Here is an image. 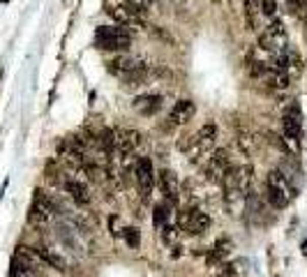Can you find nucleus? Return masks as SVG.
I'll return each instance as SVG.
<instances>
[{
    "label": "nucleus",
    "instance_id": "obj_1",
    "mask_svg": "<svg viewBox=\"0 0 307 277\" xmlns=\"http://www.w3.org/2000/svg\"><path fill=\"white\" fill-rule=\"evenodd\" d=\"M132 44V33L125 25H100L95 30V46L100 51H127Z\"/></svg>",
    "mask_w": 307,
    "mask_h": 277
},
{
    "label": "nucleus",
    "instance_id": "obj_2",
    "mask_svg": "<svg viewBox=\"0 0 307 277\" xmlns=\"http://www.w3.org/2000/svg\"><path fill=\"white\" fill-rule=\"evenodd\" d=\"M109 72L122 81H130V83L146 81L148 76V67L143 65L141 58H134V55H118V58H113L109 63Z\"/></svg>",
    "mask_w": 307,
    "mask_h": 277
},
{
    "label": "nucleus",
    "instance_id": "obj_3",
    "mask_svg": "<svg viewBox=\"0 0 307 277\" xmlns=\"http://www.w3.org/2000/svg\"><path fill=\"white\" fill-rule=\"evenodd\" d=\"M37 261H40V257L30 252L28 247H16L10 277H37Z\"/></svg>",
    "mask_w": 307,
    "mask_h": 277
},
{
    "label": "nucleus",
    "instance_id": "obj_4",
    "mask_svg": "<svg viewBox=\"0 0 307 277\" xmlns=\"http://www.w3.org/2000/svg\"><path fill=\"white\" fill-rule=\"evenodd\" d=\"M134 178H136V190L143 199H148L152 194V187L157 182V173L152 169V162L148 157H139L134 162Z\"/></svg>",
    "mask_w": 307,
    "mask_h": 277
},
{
    "label": "nucleus",
    "instance_id": "obj_5",
    "mask_svg": "<svg viewBox=\"0 0 307 277\" xmlns=\"http://www.w3.org/2000/svg\"><path fill=\"white\" fill-rule=\"evenodd\" d=\"M178 227L182 231L192 233V236H201V233L208 231L210 227V217L201 210H185L180 217H178Z\"/></svg>",
    "mask_w": 307,
    "mask_h": 277
},
{
    "label": "nucleus",
    "instance_id": "obj_6",
    "mask_svg": "<svg viewBox=\"0 0 307 277\" xmlns=\"http://www.w3.org/2000/svg\"><path fill=\"white\" fill-rule=\"evenodd\" d=\"M53 215H55V203L51 201L42 190H37L35 199H33V206H30V215H28L30 222H35V224H44V222H49Z\"/></svg>",
    "mask_w": 307,
    "mask_h": 277
},
{
    "label": "nucleus",
    "instance_id": "obj_7",
    "mask_svg": "<svg viewBox=\"0 0 307 277\" xmlns=\"http://www.w3.org/2000/svg\"><path fill=\"white\" fill-rule=\"evenodd\" d=\"M231 169V160H229V152L224 150V148H220V150H215L210 155V160H208L206 164V176L210 178V180H217L222 182V178H224V173Z\"/></svg>",
    "mask_w": 307,
    "mask_h": 277
},
{
    "label": "nucleus",
    "instance_id": "obj_8",
    "mask_svg": "<svg viewBox=\"0 0 307 277\" xmlns=\"http://www.w3.org/2000/svg\"><path fill=\"white\" fill-rule=\"evenodd\" d=\"M109 16L113 21H118L120 25H143V19H146V14L139 10H134V7L130 5H116V7H109Z\"/></svg>",
    "mask_w": 307,
    "mask_h": 277
},
{
    "label": "nucleus",
    "instance_id": "obj_9",
    "mask_svg": "<svg viewBox=\"0 0 307 277\" xmlns=\"http://www.w3.org/2000/svg\"><path fill=\"white\" fill-rule=\"evenodd\" d=\"M282 132H284L287 143L293 141L296 146L300 143V139H302V118H300V111H298L296 106L282 118Z\"/></svg>",
    "mask_w": 307,
    "mask_h": 277
},
{
    "label": "nucleus",
    "instance_id": "obj_10",
    "mask_svg": "<svg viewBox=\"0 0 307 277\" xmlns=\"http://www.w3.org/2000/svg\"><path fill=\"white\" fill-rule=\"evenodd\" d=\"M132 106H134V111L136 113H141V116H155L157 111H160V106H162V95H157V93L139 95V97H134Z\"/></svg>",
    "mask_w": 307,
    "mask_h": 277
},
{
    "label": "nucleus",
    "instance_id": "obj_11",
    "mask_svg": "<svg viewBox=\"0 0 307 277\" xmlns=\"http://www.w3.org/2000/svg\"><path fill=\"white\" fill-rule=\"evenodd\" d=\"M197 111V104L192 100H180L173 104V109L169 111V125H185L187 120H192Z\"/></svg>",
    "mask_w": 307,
    "mask_h": 277
},
{
    "label": "nucleus",
    "instance_id": "obj_12",
    "mask_svg": "<svg viewBox=\"0 0 307 277\" xmlns=\"http://www.w3.org/2000/svg\"><path fill=\"white\" fill-rule=\"evenodd\" d=\"M157 182H160V190H162V194H164L166 201L178 203V199H180V185H178V178L173 176L171 171H160Z\"/></svg>",
    "mask_w": 307,
    "mask_h": 277
},
{
    "label": "nucleus",
    "instance_id": "obj_13",
    "mask_svg": "<svg viewBox=\"0 0 307 277\" xmlns=\"http://www.w3.org/2000/svg\"><path fill=\"white\" fill-rule=\"evenodd\" d=\"M233 250V242L229 240V238H220V240L215 242V245L210 247V252H208V266H220L222 261H224V259L229 257V252H231Z\"/></svg>",
    "mask_w": 307,
    "mask_h": 277
},
{
    "label": "nucleus",
    "instance_id": "obj_14",
    "mask_svg": "<svg viewBox=\"0 0 307 277\" xmlns=\"http://www.w3.org/2000/svg\"><path fill=\"white\" fill-rule=\"evenodd\" d=\"M63 187H65V192L70 194L72 199H74L76 203H90V192H88L86 182H79V180H65L63 182Z\"/></svg>",
    "mask_w": 307,
    "mask_h": 277
},
{
    "label": "nucleus",
    "instance_id": "obj_15",
    "mask_svg": "<svg viewBox=\"0 0 307 277\" xmlns=\"http://www.w3.org/2000/svg\"><path fill=\"white\" fill-rule=\"evenodd\" d=\"M35 254L40 257V261L42 263H46V266H51V268H55V270H67V261L60 257V254H55V252H51V250H46V247H35Z\"/></svg>",
    "mask_w": 307,
    "mask_h": 277
},
{
    "label": "nucleus",
    "instance_id": "obj_16",
    "mask_svg": "<svg viewBox=\"0 0 307 277\" xmlns=\"http://www.w3.org/2000/svg\"><path fill=\"white\" fill-rule=\"evenodd\" d=\"M280 171H282V176L293 185V190H298V187H300V176H302L300 166H298L291 157H289V160H284L282 164H280Z\"/></svg>",
    "mask_w": 307,
    "mask_h": 277
},
{
    "label": "nucleus",
    "instance_id": "obj_17",
    "mask_svg": "<svg viewBox=\"0 0 307 277\" xmlns=\"http://www.w3.org/2000/svg\"><path fill=\"white\" fill-rule=\"evenodd\" d=\"M245 275H247L245 259H236V261H229L220 266V277H245Z\"/></svg>",
    "mask_w": 307,
    "mask_h": 277
},
{
    "label": "nucleus",
    "instance_id": "obj_18",
    "mask_svg": "<svg viewBox=\"0 0 307 277\" xmlns=\"http://www.w3.org/2000/svg\"><path fill=\"white\" fill-rule=\"evenodd\" d=\"M289 194L280 187H272V185H266V201L270 203L272 208H287L289 206Z\"/></svg>",
    "mask_w": 307,
    "mask_h": 277
},
{
    "label": "nucleus",
    "instance_id": "obj_19",
    "mask_svg": "<svg viewBox=\"0 0 307 277\" xmlns=\"http://www.w3.org/2000/svg\"><path fill=\"white\" fill-rule=\"evenodd\" d=\"M291 76L284 74V72H270V74L266 76V86L270 88V90H287L289 86H291Z\"/></svg>",
    "mask_w": 307,
    "mask_h": 277
},
{
    "label": "nucleus",
    "instance_id": "obj_20",
    "mask_svg": "<svg viewBox=\"0 0 307 277\" xmlns=\"http://www.w3.org/2000/svg\"><path fill=\"white\" fill-rule=\"evenodd\" d=\"M97 146H100L106 155H111V152H113V148H116V134L104 127V130L97 134Z\"/></svg>",
    "mask_w": 307,
    "mask_h": 277
},
{
    "label": "nucleus",
    "instance_id": "obj_21",
    "mask_svg": "<svg viewBox=\"0 0 307 277\" xmlns=\"http://www.w3.org/2000/svg\"><path fill=\"white\" fill-rule=\"evenodd\" d=\"M257 12H261V3L259 0H245V14H247V23L250 25H254Z\"/></svg>",
    "mask_w": 307,
    "mask_h": 277
},
{
    "label": "nucleus",
    "instance_id": "obj_22",
    "mask_svg": "<svg viewBox=\"0 0 307 277\" xmlns=\"http://www.w3.org/2000/svg\"><path fill=\"white\" fill-rule=\"evenodd\" d=\"M125 5H130V7H134V10H139V12H143V14L148 16V12H150V7H152V0H122Z\"/></svg>",
    "mask_w": 307,
    "mask_h": 277
},
{
    "label": "nucleus",
    "instance_id": "obj_23",
    "mask_svg": "<svg viewBox=\"0 0 307 277\" xmlns=\"http://www.w3.org/2000/svg\"><path fill=\"white\" fill-rule=\"evenodd\" d=\"M166 217H169V208H166V203H157L155 206V224L157 227H164Z\"/></svg>",
    "mask_w": 307,
    "mask_h": 277
},
{
    "label": "nucleus",
    "instance_id": "obj_24",
    "mask_svg": "<svg viewBox=\"0 0 307 277\" xmlns=\"http://www.w3.org/2000/svg\"><path fill=\"white\" fill-rule=\"evenodd\" d=\"M261 14L275 16L277 14V0H261Z\"/></svg>",
    "mask_w": 307,
    "mask_h": 277
},
{
    "label": "nucleus",
    "instance_id": "obj_25",
    "mask_svg": "<svg viewBox=\"0 0 307 277\" xmlns=\"http://www.w3.org/2000/svg\"><path fill=\"white\" fill-rule=\"evenodd\" d=\"M122 236H125V240H127V245H130V247L139 245V231H136V229H125Z\"/></svg>",
    "mask_w": 307,
    "mask_h": 277
},
{
    "label": "nucleus",
    "instance_id": "obj_26",
    "mask_svg": "<svg viewBox=\"0 0 307 277\" xmlns=\"http://www.w3.org/2000/svg\"><path fill=\"white\" fill-rule=\"evenodd\" d=\"M300 12H302V19L307 21V3H305V5H302V10H300Z\"/></svg>",
    "mask_w": 307,
    "mask_h": 277
},
{
    "label": "nucleus",
    "instance_id": "obj_27",
    "mask_svg": "<svg viewBox=\"0 0 307 277\" xmlns=\"http://www.w3.org/2000/svg\"><path fill=\"white\" fill-rule=\"evenodd\" d=\"M302 252H305V254H307V242H305V245H302Z\"/></svg>",
    "mask_w": 307,
    "mask_h": 277
},
{
    "label": "nucleus",
    "instance_id": "obj_28",
    "mask_svg": "<svg viewBox=\"0 0 307 277\" xmlns=\"http://www.w3.org/2000/svg\"><path fill=\"white\" fill-rule=\"evenodd\" d=\"M173 3H176V5H180V3H185V0H173Z\"/></svg>",
    "mask_w": 307,
    "mask_h": 277
},
{
    "label": "nucleus",
    "instance_id": "obj_29",
    "mask_svg": "<svg viewBox=\"0 0 307 277\" xmlns=\"http://www.w3.org/2000/svg\"><path fill=\"white\" fill-rule=\"evenodd\" d=\"M3 3H7V0H3Z\"/></svg>",
    "mask_w": 307,
    "mask_h": 277
}]
</instances>
